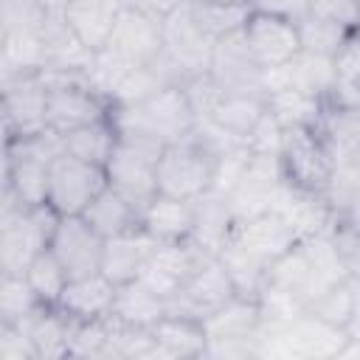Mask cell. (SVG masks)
<instances>
[{"label":"cell","mask_w":360,"mask_h":360,"mask_svg":"<svg viewBox=\"0 0 360 360\" xmlns=\"http://www.w3.org/2000/svg\"><path fill=\"white\" fill-rule=\"evenodd\" d=\"M115 292L118 284L112 278H107L104 273H93V276L70 278L56 307L73 321H98L112 315Z\"/></svg>","instance_id":"44dd1931"},{"label":"cell","mask_w":360,"mask_h":360,"mask_svg":"<svg viewBox=\"0 0 360 360\" xmlns=\"http://www.w3.org/2000/svg\"><path fill=\"white\" fill-rule=\"evenodd\" d=\"M335 219H349L360 225V160H340L323 188Z\"/></svg>","instance_id":"e575fe53"},{"label":"cell","mask_w":360,"mask_h":360,"mask_svg":"<svg viewBox=\"0 0 360 360\" xmlns=\"http://www.w3.org/2000/svg\"><path fill=\"white\" fill-rule=\"evenodd\" d=\"M141 228L158 242H183L194 228V200L155 194L141 211Z\"/></svg>","instance_id":"d4e9b609"},{"label":"cell","mask_w":360,"mask_h":360,"mask_svg":"<svg viewBox=\"0 0 360 360\" xmlns=\"http://www.w3.org/2000/svg\"><path fill=\"white\" fill-rule=\"evenodd\" d=\"M211 259H217V256H211L208 250H202L194 239L160 242L158 250L152 253V259L146 262V267L141 270L138 281L146 284L160 298L172 301Z\"/></svg>","instance_id":"ba28073f"},{"label":"cell","mask_w":360,"mask_h":360,"mask_svg":"<svg viewBox=\"0 0 360 360\" xmlns=\"http://www.w3.org/2000/svg\"><path fill=\"white\" fill-rule=\"evenodd\" d=\"M278 158H281V169H284L287 183L309 188V191H323L335 166H338V158L318 127L284 129Z\"/></svg>","instance_id":"52a82bcc"},{"label":"cell","mask_w":360,"mask_h":360,"mask_svg":"<svg viewBox=\"0 0 360 360\" xmlns=\"http://www.w3.org/2000/svg\"><path fill=\"white\" fill-rule=\"evenodd\" d=\"M208 3H219V6H248V0H208Z\"/></svg>","instance_id":"680465c9"},{"label":"cell","mask_w":360,"mask_h":360,"mask_svg":"<svg viewBox=\"0 0 360 360\" xmlns=\"http://www.w3.org/2000/svg\"><path fill=\"white\" fill-rule=\"evenodd\" d=\"M270 90H298L304 96L329 101L338 90V73H335V59L298 51L287 65L264 70V96Z\"/></svg>","instance_id":"9a60e30c"},{"label":"cell","mask_w":360,"mask_h":360,"mask_svg":"<svg viewBox=\"0 0 360 360\" xmlns=\"http://www.w3.org/2000/svg\"><path fill=\"white\" fill-rule=\"evenodd\" d=\"M208 73L217 79V84L225 93H253L264 96V68L250 53L242 31L219 39L214 45L211 68Z\"/></svg>","instance_id":"2e32d148"},{"label":"cell","mask_w":360,"mask_h":360,"mask_svg":"<svg viewBox=\"0 0 360 360\" xmlns=\"http://www.w3.org/2000/svg\"><path fill=\"white\" fill-rule=\"evenodd\" d=\"M318 129L329 141L338 163L340 160H360V107L357 104L329 98L323 107Z\"/></svg>","instance_id":"f1b7e54d"},{"label":"cell","mask_w":360,"mask_h":360,"mask_svg":"<svg viewBox=\"0 0 360 360\" xmlns=\"http://www.w3.org/2000/svg\"><path fill=\"white\" fill-rule=\"evenodd\" d=\"M48 84V129L68 135L112 112L110 101L90 84L84 70H42Z\"/></svg>","instance_id":"5b68a950"},{"label":"cell","mask_w":360,"mask_h":360,"mask_svg":"<svg viewBox=\"0 0 360 360\" xmlns=\"http://www.w3.org/2000/svg\"><path fill=\"white\" fill-rule=\"evenodd\" d=\"M3 93V129L6 141L28 138L48 129V84L42 73L0 79Z\"/></svg>","instance_id":"30bf717a"},{"label":"cell","mask_w":360,"mask_h":360,"mask_svg":"<svg viewBox=\"0 0 360 360\" xmlns=\"http://www.w3.org/2000/svg\"><path fill=\"white\" fill-rule=\"evenodd\" d=\"M166 315H169V301L160 298L158 292H152L138 278L127 281V284H118L115 304H112V318L115 321H121L127 326H138V329H152Z\"/></svg>","instance_id":"4dcf8cb0"},{"label":"cell","mask_w":360,"mask_h":360,"mask_svg":"<svg viewBox=\"0 0 360 360\" xmlns=\"http://www.w3.org/2000/svg\"><path fill=\"white\" fill-rule=\"evenodd\" d=\"M188 8L194 14V20L200 22V28L214 42H219L231 34H239L250 14V6H219V3H208V0H188Z\"/></svg>","instance_id":"f35d334b"},{"label":"cell","mask_w":360,"mask_h":360,"mask_svg":"<svg viewBox=\"0 0 360 360\" xmlns=\"http://www.w3.org/2000/svg\"><path fill=\"white\" fill-rule=\"evenodd\" d=\"M0 360H39L34 340L22 323L0 321Z\"/></svg>","instance_id":"f907efd6"},{"label":"cell","mask_w":360,"mask_h":360,"mask_svg":"<svg viewBox=\"0 0 360 360\" xmlns=\"http://www.w3.org/2000/svg\"><path fill=\"white\" fill-rule=\"evenodd\" d=\"M219 262L225 264V270H228V276H231V281L236 287V295L259 298L262 290L267 287V270H270V264L259 262L256 256H250L239 245L228 242L225 250L219 253Z\"/></svg>","instance_id":"8d00e7d4"},{"label":"cell","mask_w":360,"mask_h":360,"mask_svg":"<svg viewBox=\"0 0 360 360\" xmlns=\"http://www.w3.org/2000/svg\"><path fill=\"white\" fill-rule=\"evenodd\" d=\"M290 3H292V14L298 17V14H304V11H307V3H309V0H290Z\"/></svg>","instance_id":"6f0895ef"},{"label":"cell","mask_w":360,"mask_h":360,"mask_svg":"<svg viewBox=\"0 0 360 360\" xmlns=\"http://www.w3.org/2000/svg\"><path fill=\"white\" fill-rule=\"evenodd\" d=\"M107 172L98 163H87L70 152L53 158L48 169V197L45 202L62 217H82L90 202L107 188Z\"/></svg>","instance_id":"8992f818"},{"label":"cell","mask_w":360,"mask_h":360,"mask_svg":"<svg viewBox=\"0 0 360 360\" xmlns=\"http://www.w3.org/2000/svg\"><path fill=\"white\" fill-rule=\"evenodd\" d=\"M110 343V318L76 321L70 335V357H101L107 360Z\"/></svg>","instance_id":"ee69618b"},{"label":"cell","mask_w":360,"mask_h":360,"mask_svg":"<svg viewBox=\"0 0 360 360\" xmlns=\"http://www.w3.org/2000/svg\"><path fill=\"white\" fill-rule=\"evenodd\" d=\"M82 217L104 239L118 236V233H127L132 228H141V208L135 202H129L124 194H118L115 188H110V186L90 202V208Z\"/></svg>","instance_id":"1f68e13d"},{"label":"cell","mask_w":360,"mask_h":360,"mask_svg":"<svg viewBox=\"0 0 360 360\" xmlns=\"http://www.w3.org/2000/svg\"><path fill=\"white\" fill-rule=\"evenodd\" d=\"M25 332L34 340L39 360H62L70 357V335H73V318L65 315L59 307H39L25 321H20Z\"/></svg>","instance_id":"4316f807"},{"label":"cell","mask_w":360,"mask_h":360,"mask_svg":"<svg viewBox=\"0 0 360 360\" xmlns=\"http://www.w3.org/2000/svg\"><path fill=\"white\" fill-rule=\"evenodd\" d=\"M208 340H256L262 332V312L256 298L233 295L228 304L202 318Z\"/></svg>","instance_id":"484cf974"},{"label":"cell","mask_w":360,"mask_h":360,"mask_svg":"<svg viewBox=\"0 0 360 360\" xmlns=\"http://www.w3.org/2000/svg\"><path fill=\"white\" fill-rule=\"evenodd\" d=\"M183 3L186 0H127V6H135V8H141L152 17H160V20L169 17L172 11H177Z\"/></svg>","instance_id":"f5cc1de1"},{"label":"cell","mask_w":360,"mask_h":360,"mask_svg":"<svg viewBox=\"0 0 360 360\" xmlns=\"http://www.w3.org/2000/svg\"><path fill=\"white\" fill-rule=\"evenodd\" d=\"M298 34H301V51L309 53H321V56H335L338 48L343 45V39L349 37L346 28L318 20L312 14H298Z\"/></svg>","instance_id":"b9f144b4"},{"label":"cell","mask_w":360,"mask_h":360,"mask_svg":"<svg viewBox=\"0 0 360 360\" xmlns=\"http://www.w3.org/2000/svg\"><path fill=\"white\" fill-rule=\"evenodd\" d=\"M352 284H354V318H352L349 332L352 335H360V281H352Z\"/></svg>","instance_id":"11a10c76"},{"label":"cell","mask_w":360,"mask_h":360,"mask_svg":"<svg viewBox=\"0 0 360 360\" xmlns=\"http://www.w3.org/2000/svg\"><path fill=\"white\" fill-rule=\"evenodd\" d=\"M284 183H287V177H284V169H281V158L253 152L242 177L225 194L228 202H231V211L236 217V225L273 211L276 197H278Z\"/></svg>","instance_id":"8fae6325"},{"label":"cell","mask_w":360,"mask_h":360,"mask_svg":"<svg viewBox=\"0 0 360 360\" xmlns=\"http://www.w3.org/2000/svg\"><path fill=\"white\" fill-rule=\"evenodd\" d=\"M110 115L121 132H138L166 146L174 141H183L197 127V115L186 98L183 84L166 87L149 96L146 101H138L129 107H112Z\"/></svg>","instance_id":"3957f363"},{"label":"cell","mask_w":360,"mask_h":360,"mask_svg":"<svg viewBox=\"0 0 360 360\" xmlns=\"http://www.w3.org/2000/svg\"><path fill=\"white\" fill-rule=\"evenodd\" d=\"M124 3L121 0H70L68 8L62 11L65 22L70 25V31L82 39V45H87L93 53L104 51L118 14H121Z\"/></svg>","instance_id":"cb8c5ba5"},{"label":"cell","mask_w":360,"mask_h":360,"mask_svg":"<svg viewBox=\"0 0 360 360\" xmlns=\"http://www.w3.org/2000/svg\"><path fill=\"white\" fill-rule=\"evenodd\" d=\"M42 304L34 295L31 284L25 281V276H11V273H0V321L6 323H20L25 321L31 312H37Z\"/></svg>","instance_id":"60d3db41"},{"label":"cell","mask_w":360,"mask_h":360,"mask_svg":"<svg viewBox=\"0 0 360 360\" xmlns=\"http://www.w3.org/2000/svg\"><path fill=\"white\" fill-rule=\"evenodd\" d=\"M250 155H253V152L248 149V143H233V146H228V149L219 155V166H217V177H214V188H211V191L228 194V191L236 186V180L242 177V172H245Z\"/></svg>","instance_id":"681fc988"},{"label":"cell","mask_w":360,"mask_h":360,"mask_svg":"<svg viewBox=\"0 0 360 360\" xmlns=\"http://www.w3.org/2000/svg\"><path fill=\"white\" fill-rule=\"evenodd\" d=\"M233 231H236V217L225 194L208 191L194 200V228L188 239H194L202 250L219 256L225 245L233 239Z\"/></svg>","instance_id":"7402d4cb"},{"label":"cell","mask_w":360,"mask_h":360,"mask_svg":"<svg viewBox=\"0 0 360 360\" xmlns=\"http://www.w3.org/2000/svg\"><path fill=\"white\" fill-rule=\"evenodd\" d=\"M183 90H186V98L197 115V121H208L217 110V104L222 101L225 90L217 84V79L211 73H200V76H191L183 82Z\"/></svg>","instance_id":"7dc6e473"},{"label":"cell","mask_w":360,"mask_h":360,"mask_svg":"<svg viewBox=\"0 0 360 360\" xmlns=\"http://www.w3.org/2000/svg\"><path fill=\"white\" fill-rule=\"evenodd\" d=\"M214 45L217 42L194 20V14L188 8V0L177 11L163 17V53L183 70L186 79L208 73Z\"/></svg>","instance_id":"4fadbf2b"},{"label":"cell","mask_w":360,"mask_h":360,"mask_svg":"<svg viewBox=\"0 0 360 360\" xmlns=\"http://www.w3.org/2000/svg\"><path fill=\"white\" fill-rule=\"evenodd\" d=\"M219 149L202 135L191 132L163 149L158 163V191L180 200H197L214 188Z\"/></svg>","instance_id":"7a4b0ae2"},{"label":"cell","mask_w":360,"mask_h":360,"mask_svg":"<svg viewBox=\"0 0 360 360\" xmlns=\"http://www.w3.org/2000/svg\"><path fill=\"white\" fill-rule=\"evenodd\" d=\"M236 295V287L225 270V264L217 259H211L172 301H169V312L177 315H191V318H205L214 309H219L222 304H228Z\"/></svg>","instance_id":"e0dca14e"},{"label":"cell","mask_w":360,"mask_h":360,"mask_svg":"<svg viewBox=\"0 0 360 360\" xmlns=\"http://www.w3.org/2000/svg\"><path fill=\"white\" fill-rule=\"evenodd\" d=\"M281 141H284V127L276 121V115L267 110L259 124L253 127V132L245 138L248 149L250 152H259V155H278L281 152Z\"/></svg>","instance_id":"816d5d0a"},{"label":"cell","mask_w":360,"mask_h":360,"mask_svg":"<svg viewBox=\"0 0 360 360\" xmlns=\"http://www.w3.org/2000/svg\"><path fill=\"white\" fill-rule=\"evenodd\" d=\"M22 276L31 284L34 295L39 298V304H45V307H56L59 298H62V292H65V287H68V281H70L68 273H65V267L59 264V259L51 253V248L42 250V253H37L31 259V264L25 267Z\"/></svg>","instance_id":"74e56055"},{"label":"cell","mask_w":360,"mask_h":360,"mask_svg":"<svg viewBox=\"0 0 360 360\" xmlns=\"http://www.w3.org/2000/svg\"><path fill=\"white\" fill-rule=\"evenodd\" d=\"M45 62L42 31H0V79L42 73Z\"/></svg>","instance_id":"f546056e"},{"label":"cell","mask_w":360,"mask_h":360,"mask_svg":"<svg viewBox=\"0 0 360 360\" xmlns=\"http://www.w3.org/2000/svg\"><path fill=\"white\" fill-rule=\"evenodd\" d=\"M45 20L39 0H0V31H42Z\"/></svg>","instance_id":"f6af8a7d"},{"label":"cell","mask_w":360,"mask_h":360,"mask_svg":"<svg viewBox=\"0 0 360 360\" xmlns=\"http://www.w3.org/2000/svg\"><path fill=\"white\" fill-rule=\"evenodd\" d=\"M98 53H107L124 68H141L155 62L163 53V20L135 6H124L104 51Z\"/></svg>","instance_id":"9c48e42d"},{"label":"cell","mask_w":360,"mask_h":360,"mask_svg":"<svg viewBox=\"0 0 360 360\" xmlns=\"http://www.w3.org/2000/svg\"><path fill=\"white\" fill-rule=\"evenodd\" d=\"M267 110L276 115V121L290 129V127H318L326 101L304 96L298 90H270L264 96Z\"/></svg>","instance_id":"d590c367"},{"label":"cell","mask_w":360,"mask_h":360,"mask_svg":"<svg viewBox=\"0 0 360 360\" xmlns=\"http://www.w3.org/2000/svg\"><path fill=\"white\" fill-rule=\"evenodd\" d=\"M65 141V152L87 160V163H98V166H107L115 143H118V127L112 121V115L101 118V121H93V124H84L68 135H62Z\"/></svg>","instance_id":"836d02e7"},{"label":"cell","mask_w":360,"mask_h":360,"mask_svg":"<svg viewBox=\"0 0 360 360\" xmlns=\"http://www.w3.org/2000/svg\"><path fill=\"white\" fill-rule=\"evenodd\" d=\"M107 239L84 217H62L51 239V253L65 267L68 278L101 273Z\"/></svg>","instance_id":"5bb4252c"},{"label":"cell","mask_w":360,"mask_h":360,"mask_svg":"<svg viewBox=\"0 0 360 360\" xmlns=\"http://www.w3.org/2000/svg\"><path fill=\"white\" fill-rule=\"evenodd\" d=\"M39 3H42V8H45L48 14H62L70 0H39Z\"/></svg>","instance_id":"9f6ffc18"},{"label":"cell","mask_w":360,"mask_h":360,"mask_svg":"<svg viewBox=\"0 0 360 360\" xmlns=\"http://www.w3.org/2000/svg\"><path fill=\"white\" fill-rule=\"evenodd\" d=\"M42 39H45V53H48L45 70H84L87 73L96 62V53L87 45H82V39L70 31L62 14H48Z\"/></svg>","instance_id":"83f0119b"},{"label":"cell","mask_w":360,"mask_h":360,"mask_svg":"<svg viewBox=\"0 0 360 360\" xmlns=\"http://www.w3.org/2000/svg\"><path fill=\"white\" fill-rule=\"evenodd\" d=\"M273 211L281 214L292 225L298 239L326 233L335 222V211L329 208L323 191H309V188H301V186H292V183L281 186Z\"/></svg>","instance_id":"d6986e66"},{"label":"cell","mask_w":360,"mask_h":360,"mask_svg":"<svg viewBox=\"0 0 360 360\" xmlns=\"http://www.w3.org/2000/svg\"><path fill=\"white\" fill-rule=\"evenodd\" d=\"M163 149L166 143L155 138L118 129V143L104 166L110 188H115L143 211V205L158 194V163Z\"/></svg>","instance_id":"277c9868"},{"label":"cell","mask_w":360,"mask_h":360,"mask_svg":"<svg viewBox=\"0 0 360 360\" xmlns=\"http://www.w3.org/2000/svg\"><path fill=\"white\" fill-rule=\"evenodd\" d=\"M158 239L149 236L143 228H132L127 233L110 236L104 245V262H101V273L107 278H112L115 284H127L135 281L141 276V270L146 267V262L152 259V253L158 250Z\"/></svg>","instance_id":"ffe728a7"},{"label":"cell","mask_w":360,"mask_h":360,"mask_svg":"<svg viewBox=\"0 0 360 360\" xmlns=\"http://www.w3.org/2000/svg\"><path fill=\"white\" fill-rule=\"evenodd\" d=\"M304 14L335 22L346 31L360 28V0H309Z\"/></svg>","instance_id":"c3c4849f"},{"label":"cell","mask_w":360,"mask_h":360,"mask_svg":"<svg viewBox=\"0 0 360 360\" xmlns=\"http://www.w3.org/2000/svg\"><path fill=\"white\" fill-rule=\"evenodd\" d=\"M152 338H155V349H158V357L160 360H194V357H205L208 335H205L200 318L169 312L166 318H160L152 326Z\"/></svg>","instance_id":"603a6c76"},{"label":"cell","mask_w":360,"mask_h":360,"mask_svg":"<svg viewBox=\"0 0 360 360\" xmlns=\"http://www.w3.org/2000/svg\"><path fill=\"white\" fill-rule=\"evenodd\" d=\"M250 8H262V11H281V14H292V3L290 0H248ZM295 17V14H292Z\"/></svg>","instance_id":"db71d44e"},{"label":"cell","mask_w":360,"mask_h":360,"mask_svg":"<svg viewBox=\"0 0 360 360\" xmlns=\"http://www.w3.org/2000/svg\"><path fill=\"white\" fill-rule=\"evenodd\" d=\"M231 242L239 245L242 250H248L250 256H256L259 262L273 264L278 256H284L301 239H298V233L292 231V225L281 214L267 211L262 217H253L248 222H239Z\"/></svg>","instance_id":"ac0fdd59"},{"label":"cell","mask_w":360,"mask_h":360,"mask_svg":"<svg viewBox=\"0 0 360 360\" xmlns=\"http://www.w3.org/2000/svg\"><path fill=\"white\" fill-rule=\"evenodd\" d=\"M335 59V73H338V90L332 98L354 104V90L360 84V28L349 31L343 45L338 48Z\"/></svg>","instance_id":"7bdbcfd3"},{"label":"cell","mask_w":360,"mask_h":360,"mask_svg":"<svg viewBox=\"0 0 360 360\" xmlns=\"http://www.w3.org/2000/svg\"><path fill=\"white\" fill-rule=\"evenodd\" d=\"M307 312L332 323V326L349 329L352 318H354V284H352V278H346V281L323 290L321 295H315L307 304Z\"/></svg>","instance_id":"ab89813d"},{"label":"cell","mask_w":360,"mask_h":360,"mask_svg":"<svg viewBox=\"0 0 360 360\" xmlns=\"http://www.w3.org/2000/svg\"><path fill=\"white\" fill-rule=\"evenodd\" d=\"M62 214L48 202L25 205L11 188L0 197V273L22 276L31 259L51 248Z\"/></svg>","instance_id":"6da1fadb"},{"label":"cell","mask_w":360,"mask_h":360,"mask_svg":"<svg viewBox=\"0 0 360 360\" xmlns=\"http://www.w3.org/2000/svg\"><path fill=\"white\" fill-rule=\"evenodd\" d=\"M326 233L338 250V259H340L346 276L352 281H360V225H354L349 219H335Z\"/></svg>","instance_id":"bcb514c9"},{"label":"cell","mask_w":360,"mask_h":360,"mask_svg":"<svg viewBox=\"0 0 360 360\" xmlns=\"http://www.w3.org/2000/svg\"><path fill=\"white\" fill-rule=\"evenodd\" d=\"M121 3H124V6H127V0H121Z\"/></svg>","instance_id":"91938a15"},{"label":"cell","mask_w":360,"mask_h":360,"mask_svg":"<svg viewBox=\"0 0 360 360\" xmlns=\"http://www.w3.org/2000/svg\"><path fill=\"white\" fill-rule=\"evenodd\" d=\"M242 37L264 70L287 65L301 51L298 20L292 14H281V11L250 8Z\"/></svg>","instance_id":"7c38bea8"},{"label":"cell","mask_w":360,"mask_h":360,"mask_svg":"<svg viewBox=\"0 0 360 360\" xmlns=\"http://www.w3.org/2000/svg\"><path fill=\"white\" fill-rule=\"evenodd\" d=\"M264 112H267L264 96H253V93H225L208 121H214V124H217L219 129H225L231 138H236V141L245 143V138L253 132V127L259 124V118H262Z\"/></svg>","instance_id":"d6a6232c"}]
</instances>
